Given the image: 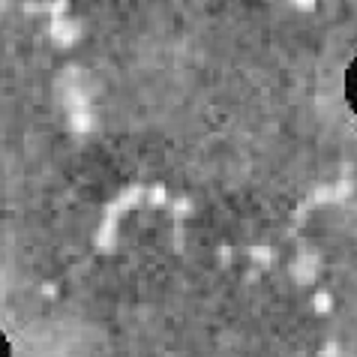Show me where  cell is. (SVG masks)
I'll return each mask as SVG.
<instances>
[{"label":"cell","mask_w":357,"mask_h":357,"mask_svg":"<svg viewBox=\"0 0 357 357\" xmlns=\"http://www.w3.org/2000/svg\"><path fill=\"white\" fill-rule=\"evenodd\" d=\"M0 357H13V349H9V340L3 331H0Z\"/></svg>","instance_id":"7a4b0ae2"},{"label":"cell","mask_w":357,"mask_h":357,"mask_svg":"<svg viewBox=\"0 0 357 357\" xmlns=\"http://www.w3.org/2000/svg\"><path fill=\"white\" fill-rule=\"evenodd\" d=\"M345 102H349L351 114L357 117V57L345 69Z\"/></svg>","instance_id":"6da1fadb"}]
</instances>
